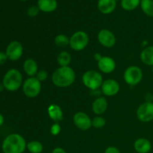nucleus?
Listing matches in <instances>:
<instances>
[{
	"label": "nucleus",
	"mask_w": 153,
	"mask_h": 153,
	"mask_svg": "<svg viewBox=\"0 0 153 153\" xmlns=\"http://www.w3.org/2000/svg\"><path fill=\"white\" fill-rule=\"evenodd\" d=\"M76 80V73L72 67H60L54 71L52 82L58 88H67L73 85Z\"/></svg>",
	"instance_id": "1"
},
{
	"label": "nucleus",
	"mask_w": 153,
	"mask_h": 153,
	"mask_svg": "<svg viewBox=\"0 0 153 153\" xmlns=\"http://www.w3.org/2000/svg\"><path fill=\"white\" fill-rule=\"evenodd\" d=\"M27 146L26 141L19 134H10L3 140L1 149L4 153H23Z\"/></svg>",
	"instance_id": "2"
},
{
	"label": "nucleus",
	"mask_w": 153,
	"mask_h": 153,
	"mask_svg": "<svg viewBox=\"0 0 153 153\" xmlns=\"http://www.w3.org/2000/svg\"><path fill=\"white\" fill-rule=\"evenodd\" d=\"M22 84V76L19 70L10 69L4 76L2 85L4 89L13 92L19 89Z\"/></svg>",
	"instance_id": "3"
},
{
	"label": "nucleus",
	"mask_w": 153,
	"mask_h": 153,
	"mask_svg": "<svg viewBox=\"0 0 153 153\" xmlns=\"http://www.w3.org/2000/svg\"><path fill=\"white\" fill-rule=\"evenodd\" d=\"M103 82L101 73L95 70H88L82 76V83L86 88L92 91H96L101 88Z\"/></svg>",
	"instance_id": "4"
},
{
	"label": "nucleus",
	"mask_w": 153,
	"mask_h": 153,
	"mask_svg": "<svg viewBox=\"0 0 153 153\" xmlns=\"http://www.w3.org/2000/svg\"><path fill=\"white\" fill-rule=\"evenodd\" d=\"M22 91L28 98H35L41 91V82L36 77H29L23 82Z\"/></svg>",
	"instance_id": "5"
},
{
	"label": "nucleus",
	"mask_w": 153,
	"mask_h": 153,
	"mask_svg": "<svg viewBox=\"0 0 153 153\" xmlns=\"http://www.w3.org/2000/svg\"><path fill=\"white\" fill-rule=\"evenodd\" d=\"M89 36L85 31H78L70 38V46L74 51H82L88 46Z\"/></svg>",
	"instance_id": "6"
},
{
	"label": "nucleus",
	"mask_w": 153,
	"mask_h": 153,
	"mask_svg": "<svg viewBox=\"0 0 153 153\" xmlns=\"http://www.w3.org/2000/svg\"><path fill=\"white\" fill-rule=\"evenodd\" d=\"M123 79L126 83L131 86L137 85L143 79V72L140 67L137 66H131L125 70Z\"/></svg>",
	"instance_id": "7"
},
{
	"label": "nucleus",
	"mask_w": 153,
	"mask_h": 153,
	"mask_svg": "<svg viewBox=\"0 0 153 153\" xmlns=\"http://www.w3.org/2000/svg\"><path fill=\"white\" fill-rule=\"evenodd\" d=\"M137 119L143 123H149L153 120V102L147 101L140 105L136 112Z\"/></svg>",
	"instance_id": "8"
},
{
	"label": "nucleus",
	"mask_w": 153,
	"mask_h": 153,
	"mask_svg": "<svg viewBox=\"0 0 153 153\" xmlns=\"http://www.w3.org/2000/svg\"><path fill=\"white\" fill-rule=\"evenodd\" d=\"M5 53L7 58L12 61H18L22 57L23 54V47L22 45L17 40H13L10 42L6 48Z\"/></svg>",
	"instance_id": "9"
},
{
	"label": "nucleus",
	"mask_w": 153,
	"mask_h": 153,
	"mask_svg": "<svg viewBox=\"0 0 153 153\" xmlns=\"http://www.w3.org/2000/svg\"><path fill=\"white\" fill-rule=\"evenodd\" d=\"M73 123L79 129L87 131L92 127V120L85 112H77L73 116Z\"/></svg>",
	"instance_id": "10"
},
{
	"label": "nucleus",
	"mask_w": 153,
	"mask_h": 153,
	"mask_svg": "<svg viewBox=\"0 0 153 153\" xmlns=\"http://www.w3.org/2000/svg\"><path fill=\"white\" fill-rule=\"evenodd\" d=\"M98 41L104 47L111 48L116 43V37L111 31L108 29H102L97 35Z\"/></svg>",
	"instance_id": "11"
},
{
	"label": "nucleus",
	"mask_w": 153,
	"mask_h": 153,
	"mask_svg": "<svg viewBox=\"0 0 153 153\" xmlns=\"http://www.w3.org/2000/svg\"><path fill=\"white\" fill-rule=\"evenodd\" d=\"M119 83L116 80L112 79L104 81L101 86L102 92L106 97H113L117 95L120 91Z\"/></svg>",
	"instance_id": "12"
},
{
	"label": "nucleus",
	"mask_w": 153,
	"mask_h": 153,
	"mask_svg": "<svg viewBox=\"0 0 153 153\" xmlns=\"http://www.w3.org/2000/svg\"><path fill=\"white\" fill-rule=\"evenodd\" d=\"M98 68L102 73L109 74L114 71L116 63L111 57L103 56L100 61H98Z\"/></svg>",
	"instance_id": "13"
},
{
	"label": "nucleus",
	"mask_w": 153,
	"mask_h": 153,
	"mask_svg": "<svg viewBox=\"0 0 153 153\" xmlns=\"http://www.w3.org/2000/svg\"><path fill=\"white\" fill-rule=\"evenodd\" d=\"M117 0H99L97 7L103 14H110L115 10Z\"/></svg>",
	"instance_id": "14"
},
{
	"label": "nucleus",
	"mask_w": 153,
	"mask_h": 153,
	"mask_svg": "<svg viewBox=\"0 0 153 153\" xmlns=\"http://www.w3.org/2000/svg\"><path fill=\"white\" fill-rule=\"evenodd\" d=\"M108 102L105 97H99L96 99L92 104V110L95 114H103L107 111Z\"/></svg>",
	"instance_id": "15"
},
{
	"label": "nucleus",
	"mask_w": 153,
	"mask_h": 153,
	"mask_svg": "<svg viewBox=\"0 0 153 153\" xmlns=\"http://www.w3.org/2000/svg\"><path fill=\"white\" fill-rule=\"evenodd\" d=\"M134 149L137 153H149L152 149V144L148 139L141 137L135 140Z\"/></svg>",
	"instance_id": "16"
},
{
	"label": "nucleus",
	"mask_w": 153,
	"mask_h": 153,
	"mask_svg": "<svg viewBox=\"0 0 153 153\" xmlns=\"http://www.w3.org/2000/svg\"><path fill=\"white\" fill-rule=\"evenodd\" d=\"M37 7L44 13H51L56 10L58 2L56 0H38Z\"/></svg>",
	"instance_id": "17"
},
{
	"label": "nucleus",
	"mask_w": 153,
	"mask_h": 153,
	"mask_svg": "<svg viewBox=\"0 0 153 153\" xmlns=\"http://www.w3.org/2000/svg\"><path fill=\"white\" fill-rule=\"evenodd\" d=\"M23 70L27 76L34 77L38 72V66L34 59L28 58L23 63Z\"/></svg>",
	"instance_id": "18"
},
{
	"label": "nucleus",
	"mask_w": 153,
	"mask_h": 153,
	"mask_svg": "<svg viewBox=\"0 0 153 153\" xmlns=\"http://www.w3.org/2000/svg\"><path fill=\"white\" fill-rule=\"evenodd\" d=\"M140 61L145 65L153 67V46H146L140 55Z\"/></svg>",
	"instance_id": "19"
},
{
	"label": "nucleus",
	"mask_w": 153,
	"mask_h": 153,
	"mask_svg": "<svg viewBox=\"0 0 153 153\" xmlns=\"http://www.w3.org/2000/svg\"><path fill=\"white\" fill-rule=\"evenodd\" d=\"M47 111L49 117L55 122L62 120L63 118H64V114H63L62 110L58 105H50L48 108Z\"/></svg>",
	"instance_id": "20"
},
{
	"label": "nucleus",
	"mask_w": 153,
	"mask_h": 153,
	"mask_svg": "<svg viewBox=\"0 0 153 153\" xmlns=\"http://www.w3.org/2000/svg\"><path fill=\"white\" fill-rule=\"evenodd\" d=\"M71 61V55L66 51L61 52L57 57V62L59 64L60 67H68Z\"/></svg>",
	"instance_id": "21"
},
{
	"label": "nucleus",
	"mask_w": 153,
	"mask_h": 153,
	"mask_svg": "<svg viewBox=\"0 0 153 153\" xmlns=\"http://www.w3.org/2000/svg\"><path fill=\"white\" fill-rule=\"evenodd\" d=\"M121 7L123 10L131 11L140 4V0H121Z\"/></svg>",
	"instance_id": "22"
},
{
	"label": "nucleus",
	"mask_w": 153,
	"mask_h": 153,
	"mask_svg": "<svg viewBox=\"0 0 153 153\" xmlns=\"http://www.w3.org/2000/svg\"><path fill=\"white\" fill-rule=\"evenodd\" d=\"M140 5L145 14L153 17V0H140Z\"/></svg>",
	"instance_id": "23"
},
{
	"label": "nucleus",
	"mask_w": 153,
	"mask_h": 153,
	"mask_svg": "<svg viewBox=\"0 0 153 153\" xmlns=\"http://www.w3.org/2000/svg\"><path fill=\"white\" fill-rule=\"evenodd\" d=\"M26 149L31 153H41L43 152V144L37 140H32L27 143Z\"/></svg>",
	"instance_id": "24"
},
{
	"label": "nucleus",
	"mask_w": 153,
	"mask_h": 153,
	"mask_svg": "<svg viewBox=\"0 0 153 153\" xmlns=\"http://www.w3.org/2000/svg\"><path fill=\"white\" fill-rule=\"evenodd\" d=\"M55 45L58 47L64 48L67 46H70V38L64 34H58L56 37H55Z\"/></svg>",
	"instance_id": "25"
},
{
	"label": "nucleus",
	"mask_w": 153,
	"mask_h": 153,
	"mask_svg": "<svg viewBox=\"0 0 153 153\" xmlns=\"http://www.w3.org/2000/svg\"><path fill=\"white\" fill-rule=\"evenodd\" d=\"M106 124V120L104 117L101 116L95 117L92 120V126L96 128H101L104 127Z\"/></svg>",
	"instance_id": "26"
},
{
	"label": "nucleus",
	"mask_w": 153,
	"mask_h": 153,
	"mask_svg": "<svg viewBox=\"0 0 153 153\" xmlns=\"http://www.w3.org/2000/svg\"><path fill=\"white\" fill-rule=\"evenodd\" d=\"M40 11V9H39V7L37 6L33 5L31 6L28 9V10H27V14H28V16H31V17H34V16H36L38 14Z\"/></svg>",
	"instance_id": "27"
},
{
	"label": "nucleus",
	"mask_w": 153,
	"mask_h": 153,
	"mask_svg": "<svg viewBox=\"0 0 153 153\" xmlns=\"http://www.w3.org/2000/svg\"><path fill=\"white\" fill-rule=\"evenodd\" d=\"M61 126L58 123H55L53 125L51 126L50 128V133L54 136H56L58 134H59V133L61 132Z\"/></svg>",
	"instance_id": "28"
},
{
	"label": "nucleus",
	"mask_w": 153,
	"mask_h": 153,
	"mask_svg": "<svg viewBox=\"0 0 153 153\" xmlns=\"http://www.w3.org/2000/svg\"><path fill=\"white\" fill-rule=\"evenodd\" d=\"M36 78H37L40 82H43V81H45L48 78L47 72L44 70H40V71L37 72V75H36Z\"/></svg>",
	"instance_id": "29"
},
{
	"label": "nucleus",
	"mask_w": 153,
	"mask_h": 153,
	"mask_svg": "<svg viewBox=\"0 0 153 153\" xmlns=\"http://www.w3.org/2000/svg\"><path fill=\"white\" fill-rule=\"evenodd\" d=\"M7 59L8 58H7V56L5 52H0V65H3L7 61Z\"/></svg>",
	"instance_id": "30"
},
{
	"label": "nucleus",
	"mask_w": 153,
	"mask_h": 153,
	"mask_svg": "<svg viewBox=\"0 0 153 153\" xmlns=\"http://www.w3.org/2000/svg\"><path fill=\"white\" fill-rule=\"evenodd\" d=\"M105 153H120V151L115 146H109L105 149Z\"/></svg>",
	"instance_id": "31"
},
{
	"label": "nucleus",
	"mask_w": 153,
	"mask_h": 153,
	"mask_svg": "<svg viewBox=\"0 0 153 153\" xmlns=\"http://www.w3.org/2000/svg\"><path fill=\"white\" fill-rule=\"evenodd\" d=\"M52 153H67V152H66V151L64 150L63 148L56 147V148H55L53 150H52Z\"/></svg>",
	"instance_id": "32"
},
{
	"label": "nucleus",
	"mask_w": 153,
	"mask_h": 153,
	"mask_svg": "<svg viewBox=\"0 0 153 153\" xmlns=\"http://www.w3.org/2000/svg\"><path fill=\"white\" fill-rule=\"evenodd\" d=\"M101 58H102V56L99 53H97V54H95V55H94V58H95V59L97 60V61H100V60L101 59Z\"/></svg>",
	"instance_id": "33"
},
{
	"label": "nucleus",
	"mask_w": 153,
	"mask_h": 153,
	"mask_svg": "<svg viewBox=\"0 0 153 153\" xmlns=\"http://www.w3.org/2000/svg\"><path fill=\"white\" fill-rule=\"evenodd\" d=\"M4 123V117L1 114H0V126Z\"/></svg>",
	"instance_id": "34"
},
{
	"label": "nucleus",
	"mask_w": 153,
	"mask_h": 153,
	"mask_svg": "<svg viewBox=\"0 0 153 153\" xmlns=\"http://www.w3.org/2000/svg\"><path fill=\"white\" fill-rule=\"evenodd\" d=\"M3 88H4V86H3V85H1V84H0V91H2Z\"/></svg>",
	"instance_id": "35"
},
{
	"label": "nucleus",
	"mask_w": 153,
	"mask_h": 153,
	"mask_svg": "<svg viewBox=\"0 0 153 153\" xmlns=\"http://www.w3.org/2000/svg\"><path fill=\"white\" fill-rule=\"evenodd\" d=\"M20 1H27V0H20Z\"/></svg>",
	"instance_id": "36"
},
{
	"label": "nucleus",
	"mask_w": 153,
	"mask_h": 153,
	"mask_svg": "<svg viewBox=\"0 0 153 153\" xmlns=\"http://www.w3.org/2000/svg\"><path fill=\"white\" fill-rule=\"evenodd\" d=\"M152 102H153V94H152Z\"/></svg>",
	"instance_id": "37"
},
{
	"label": "nucleus",
	"mask_w": 153,
	"mask_h": 153,
	"mask_svg": "<svg viewBox=\"0 0 153 153\" xmlns=\"http://www.w3.org/2000/svg\"><path fill=\"white\" fill-rule=\"evenodd\" d=\"M152 73H153V67H152Z\"/></svg>",
	"instance_id": "38"
}]
</instances>
